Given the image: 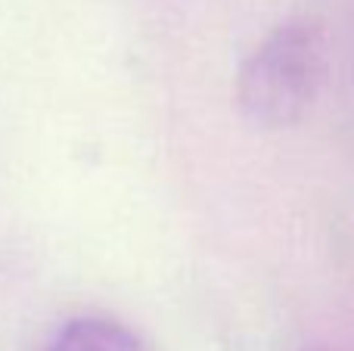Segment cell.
I'll use <instances>...</instances> for the list:
<instances>
[{"instance_id": "cell-1", "label": "cell", "mask_w": 354, "mask_h": 351, "mask_svg": "<svg viewBox=\"0 0 354 351\" xmlns=\"http://www.w3.org/2000/svg\"><path fill=\"white\" fill-rule=\"evenodd\" d=\"M320 78V35L314 25L277 28L243 66L239 99L258 122L283 124L301 112Z\"/></svg>"}, {"instance_id": "cell-2", "label": "cell", "mask_w": 354, "mask_h": 351, "mask_svg": "<svg viewBox=\"0 0 354 351\" xmlns=\"http://www.w3.org/2000/svg\"><path fill=\"white\" fill-rule=\"evenodd\" d=\"M47 351H147L143 339L109 317H75L56 333Z\"/></svg>"}]
</instances>
